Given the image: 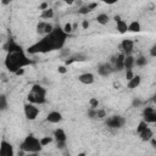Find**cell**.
<instances>
[{"label": "cell", "mask_w": 156, "mask_h": 156, "mask_svg": "<svg viewBox=\"0 0 156 156\" xmlns=\"http://www.w3.org/2000/svg\"><path fill=\"white\" fill-rule=\"evenodd\" d=\"M67 37L68 34L63 32L62 27L56 26L50 33L45 34L39 41L30 45L28 48V52L29 54H39V52L46 54L54 50H60L65 46Z\"/></svg>", "instance_id": "1"}, {"label": "cell", "mask_w": 156, "mask_h": 156, "mask_svg": "<svg viewBox=\"0 0 156 156\" xmlns=\"http://www.w3.org/2000/svg\"><path fill=\"white\" fill-rule=\"evenodd\" d=\"M4 50L6 51L4 63L6 69L11 73H16L20 68H24L26 66L33 63L32 60L27 56L23 48L17 43H15L13 40H9L4 45Z\"/></svg>", "instance_id": "2"}, {"label": "cell", "mask_w": 156, "mask_h": 156, "mask_svg": "<svg viewBox=\"0 0 156 156\" xmlns=\"http://www.w3.org/2000/svg\"><path fill=\"white\" fill-rule=\"evenodd\" d=\"M27 100L28 102H32L35 105L45 104L46 102V89L39 84H34L27 95Z\"/></svg>", "instance_id": "3"}, {"label": "cell", "mask_w": 156, "mask_h": 156, "mask_svg": "<svg viewBox=\"0 0 156 156\" xmlns=\"http://www.w3.org/2000/svg\"><path fill=\"white\" fill-rule=\"evenodd\" d=\"M22 151L28 152V154H37L39 151H41L43 145L40 144V139H38L37 136H34L33 134H29L24 138V140L21 143Z\"/></svg>", "instance_id": "4"}, {"label": "cell", "mask_w": 156, "mask_h": 156, "mask_svg": "<svg viewBox=\"0 0 156 156\" xmlns=\"http://www.w3.org/2000/svg\"><path fill=\"white\" fill-rule=\"evenodd\" d=\"M105 123H106V126H107L108 128H111V129H119V128H122V127L124 126L126 118L122 117V116H119V115H115V116L107 117L106 121H105Z\"/></svg>", "instance_id": "5"}, {"label": "cell", "mask_w": 156, "mask_h": 156, "mask_svg": "<svg viewBox=\"0 0 156 156\" xmlns=\"http://www.w3.org/2000/svg\"><path fill=\"white\" fill-rule=\"evenodd\" d=\"M23 112H24V116L28 121H34L39 115V108L35 104L26 102L23 105Z\"/></svg>", "instance_id": "6"}, {"label": "cell", "mask_w": 156, "mask_h": 156, "mask_svg": "<svg viewBox=\"0 0 156 156\" xmlns=\"http://www.w3.org/2000/svg\"><path fill=\"white\" fill-rule=\"evenodd\" d=\"M54 139L58 149H65L66 141H67V134L62 128H57L54 130Z\"/></svg>", "instance_id": "7"}, {"label": "cell", "mask_w": 156, "mask_h": 156, "mask_svg": "<svg viewBox=\"0 0 156 156\" xmlns=\"http://www.w3.org/2000/svg\"><path fill=\"white\" fill-rule=\"evenodd\" d=\"M143 119L146 123H155L156 122V110L152 106H147L143 110Z\"/></svg>", "instance_id": "8"}, {"label": "cell", "mask_w": 156, "mask_h": 156, "mask_svg": "<svg viewBox=\"0 0 156 156\" xmlns=\"http://www.w3.org/2000/svg\"><path fill=\"white\" fill-rule=\"evenodd\" d=\"M15 150L13 146L10 141L7 140H1L0 141V156H13Z\"/></svg>", "instance_id": "9"}, {"label": "cell", "mask_w": 156, "mask_h": 156, "mask_svg": "<svg viewBox=\"0 0 156 156\" xmlns=\"http://www.w3.org/2000/svg\"><path fill=\"white\" fill-rule=\"evenodd\" d=\"M115 72V68L112 66L111 62H105V63H101L99 67H98V74L101 76V77H107L110 74H112Z\"/></svg>", "instance_id": "10"}, {"label": "cell", "mask_w": 156, "mask_h": 156, "mask_svg": "<svg viewBox=\"0 0 156 156\" xmlns=\"http://www.w3.org/2000/svg\"><path fill=\"white\" fill-rule=\"evenodd\" d=\"M124 56H126V55H124L123 52H121V54H118L117 56H113V57H112L111 63H112L115 71H122V69H124V66H123Z\"/></svg>", "instance_id": "11"}, {"label": "cell", "mask_w": 156, "mask_h": 156, "mask_svg": "<svg viewBox=\"0 0 156 156\" xmlns=\"http://www.w3.org/2000/svg\"><path fill=\"white\" fill-rule=\"evenodd\" d=\"M121 49L124 55H130L134 49V41L132 39H123L121 43Z\"/></svg>", "instance_id": "12"}, {"label": "cell", "mask_w": 156, "mask_h": 156, "mask_svg": "<svg viewBox=\"0 0 156 156\" xmlns=\"http://www.w3.org/2000/svg\"><path fill=\"white\" fill-rule=\"evenodd\" d=\"M62 119H63L62 113L58 112V111H51V112H49L48 116H46V121H48L49 123H52V124L60 123Z\"/></svg>", "instance_id": "13"}, {"label": "cell", "mask_w": 156, "mask_h": 156, "mask_svg": "<svg viewBox=\"0 0 156 156\" xmlns=\"http://www.w3.org/2000/svg\"><path fill=\"white\" fill-rule=\"evenodd\" d=\"M78 80L82 83V84H85V85H89V84H93L94 80H95V77L93 73L90 72H85V73H82L78 76Z\"/></svg>", "instance_id": "14"}, {"label": "cell", "mask_w": 156, "mask_h": 156, "mask_svg": "<svg viewBox=\"0 0 156 156\" xmlns=\"http://www.w3.org/2000/svg\"><path fill=\"white\" fill-rule=\"evenodd\" d=\"M115 21H116V24H117V30L121 33V34H124L126 32H128V24L126 21H123L119 16H115Z\"/></svg>", "instance_id": "15"}, {"label": "cell", "mask_w": 156, "mask_h": 156, "mask_svg": "<svg viewBox=\"0 0 156 156\" xmlns=\"http://www.w3.org/2000/svg\"><path fill=\"white\" fill-rule=\"evenodd\" d=\"M140 83H141V77H140L139 74H134V76L128 80L127 88H128V89H135V88H138V87L140 85Z\"/></svg>", "instance_id": "16"}, {"label": "cell", "mask_w": 156, "mask_h": 156, "mask_svg": "<svg viewBox=\"0 0 156 156\" xmlns=\"http://www.w3.org/2000/svg\"><path fill=\"white\" fill-rule=\"evenodd\" d=\"M139 136H140V139L143 140V141H149L152 136H154V132L151 130V128H146V129H144L143 132H140L139 133Z\"/></svg>", "instance_id": "17"}, {"label": "cell", "mask_w": 156, "mask_h": 156, "mask_svg": "<svg viewBox=\"0 0 156 156\" xmlns=\"http://www.w3.org/2000/svg\"><path fill=\"white\" fill-rule=\"evenodd\" d=\"M134 57L132 55H126L124 56V62H123V66H124V69H133V67L135 66L134 65Z\"/></svg>", "instance_id": "18"}, {"label": "cell", "mask_w": 156, "mask_h": 156, "mask_svg": "<svg viewBox=\"0 0 156 156\" xmlns=\"http://www.w3.org/2000/svg\"><path fill=\"white\" fill-rule=\"evenodd\" d=\"M108 21H110V17H108L107 13H99V15L96 16V22H98L99 24H101V26L107 24Z\"/></svg>", "instance_id": "19"}, {"label": "cell", "mask_w": 156, "mask_h": 156, "mask_svg": "<svg viewBox=\"0 0 156 156\" xmlns=\"http://www.w3.org/2000/svg\"><path fill=\"white\" fill-rule=\"evenodd\" d=\"M128 32H133V33L140 32V23L138 21H132L128 24Z\"/></svg>", "instance_id": "20"}, {"label": "cell", "mask_w": 156, "mask_h": 156, "mask_svg": "<svg viewBox=\"0 0 156 156\" xmlns=\"http://www.w3.org/2000/svg\"><path fill=\"white\" fill-rule=\"evenodd\" d=\"M40 17H41V18H44V20H50V18H52V17H54V10H52V9H50V7H48V9L43 10V11H41Z\"/></svg>", "instance_id": "21"}, {"label": "cell", "mask_w": 156, "mask_h": 156, "mask_svg": "<svg viewBox=\"0 0 156 156\" xmlns=\"http://www.w3.org/2000/svg\"><path fill=\"white\" fill-rule=\"evenodd\" d=\"M7 106H9V101H7L6 95L0 94V112L7 110Z\"/></svg>", "instance_id": "22"}, {"label": "cell", "mask_w": 156, "mask_h": 156, "mask_svg": "<svg viewBox=\"0 0 156 156\" xmlns=\"http://www.w3.org/2000/svg\"><path fill=\"white\" fill-rule=\"evenodd\" d=\"M134 65H136L139 67H143V66L147 65V58L145 56H139V57H136L134 60Z\"/></svg>", "instance_id": "23"}, {"label": "cell", "mask_w": 156, "mask_h": 156, "mask_svg": "<svg viewBox=\"0 0 156 156\" xmlns=\"http://www.w3.org/2000/svg\"><path fill=\"white\" fill-rule=\"evenodd\" d=\"M147 127H149V123H146L144 119H143V121H140V122H139V124H138V127H136V133L139 134L140 132H143V130H144V129H146Z\"/></svg>", "instance_id": "24"}, {"label": "cell", "mask_w": 156, "mask_h": 156, "mask_svg": "<svg viewBox=\"0 0 156 156\" xmlns=\"http://www.w3.org/2000/svg\"><path fill=\"white\" fill-rule=\"evenodd\" d=\"M45 24H46V22H39L38 24H37V33L38 34H44V30H45Z\"/></svg>", "instance_id": "25"}, {"label": "cell", "mask_w": 156, "mask_h": 156, "mask_svg": "<svg viewBox=\"0 0 156 156\" xmlns=\"http://www.w3.org/2000/svg\"><path fill=\"white\" fill-rule=\"evenodd\" d=\"M106 117V112H105V110H102V108H96V118L95 119H104Z\"/></svg>", "instance_id": "26"}, {"label": "cell", "mask_w": 156, "mask_h": 156, "mask_svg": "<svg viewBox=\"0 0 156 156\" xmlns=\"http://www.w3.org/2000/svg\"><path fill=\"white\" fill-rule=\"evenodd\" d=\"M52 140H54V138H52V136H44V138H41V139H40V144H41L43 146H46V145L51 144V143H52Z\"/></svg>", "instance_id": "27"}, {"label": "cell", "mask_w": 156, "mask_h": 156, "mask_svg": "<svg viewBox=\"0 0 156 156\" xmlns=\"http://www.w3.org/2000/svg\"><path fill=\"white\" fill-rule=\"evenodd\" d=\"M89 105H90V107L96 108V107H99V100H98L96 98H90V100H89Z\"/></svg>", "instance_id": "28"}, {"label": "cell", "mask_w": 156, "mask_h": 156, "mask_svg": "<svg viewBox=\"0 0 156 156\" xmlns=\"http://www.w3.org/2000/svg\"><path fill=\"white\" fill-rule=\"evenodd\" d=\"M62 29H63V32H65V33L69 34V33H72V30H73V27H72V24H71V23H66V24L62 27Z\"/></svg>", "instance_id": "29"}, {"label": "cell", "mask_w": 156, "mask_h": 156, "mask_svg": "<svg viewBox=\"0 0 156 156\" xmlns=\"http://www.w3.org/2000/svg\"><path fill=\"white\" fill-rule=\"evenodd\" d=\"M132 105H133L134 107H139V106H141V105H143V101H141L139 98H134V99H133Z\"/></svg>", "instance_id": "30"}, {"label": "cell", "mask_w": 156, "mask_h": 156, "mask_svg": "<svg viewBox=\"0 0 156 156\" xmlns=\"http://www.w3.org/2000/svg\"><path fill=\"white\" fill-rule=\"evenodd\" d=\"M52 29H54V26H52L51 23H48V22H46V24H45V30H44V35L48 34V33H50Z\"/></svg>", "instance_id": "31"}, {"label": "cell", "mask_w": 156, "mask_h": 156, "mask_svg": "<svg viewBox=\"0 0 156 156\" xmlns=\"http://www.w3.org/2000/svg\"><path fill=\"white\" fill-rule=\"evenodd\" d=\"M60 55L63 56V57H68V55H69V49H66V48L60 49Z\"/></svg>", "instance_id": "32"}, {"label": "cell", "mask_w": 156, "mask_h": 156, "mask_svg": "<svg viewBox=\"0 0 156 156\" xmlns=\"http://www.w3.org/2000/svg\"><path fill=\"white\" fill-rule=\"evenodd\" d=\"M90 11H89V9H88V6H82L79 10H78V13H80V15H87V13H89Z\"/></svg>", "instance_id": "33"}, {"label": "cell", "mask_w": 156, "mask_h": 156, "mask_svg": "<svg viewBox=\"0 0 156 156\" xmlns=\"http://www.w3.org/2000/svg\"><path fill=\"white\" fill-rule=\"evenodd\" d=\"M133 76H134L133 69H126V78H127V80H129V79H130Z\"/></svg>", "instance_id": "34"}, {"label": "cell", "mask_w": 156, "mask_h": 156, "mask_svg": "<svg viewBox=\"0 0 156 156\" xmlns=\"http://www.w3.org/2000/svg\"><path fill=\"white\" fill-rule=\"evenodd\" d=\"M150 56L151 57H156V45L154 44L152 46H151V49H150Z\"/></svg>", "instance_id": "35"}, {"label": "cell", "mask_w": 156, "mask_h": 156, "mask_svg": "<svg viewBox=\"0 0 156 156\" xmlns=\"http://www.w3.org/2000/svg\"><path fill=\"white\" fill-rule=\"evenodd\" d=\"M57 72H58V73H61V74H65V73L67 72L66 66H58V67H57Z\"/></svg>", "instance_id": "36"}, {"label": "cell", "mask_w": 156, "mask_h": 156, "mask_svg": "<svg viewBox=\"0 0 156 156\" xmlns=\"http://www.w3.org/2000/svg\"><path fill=\"white\" fill-rule=\"evenodd\" d=\"M87 6H88L89 11H93V10H94V9H95V7L98 6V2H90V4H88Z\"/></svg>", "instance_id": "37"}, {"label": "cell", "mask_w": 156, "mask_h": 156, "mask_svg": "<svg viewBox=\"0 0 156 156\" xmlns=\"http://www.w3.org/2000/svg\"><path fill=\"white\" fill-rule=\"evenodd\" d=\"M48 7H49V4H48L46 1H45V2H41V4L39 5V10H41V11L45 10V9H48Z\"/></svg>", "instance_id": "38"}, {"label": "cell", "mask_w": 156, "mask_h": 156, "mask_svg": "<svg viewBox=\"0 0 156 156\" xmlns=\"http://www.w3.org/2000/svg\"><path fill=\"white\" fill-rule=\"evenodd\" d=\"M100 1H102V2H105L107 5H112V4H116L118 0H100Z\"/></svg>", "instance_id": "39"}, {"label": "cell", "mask_w": 156, "mask_h": 156, "mask_svg": "<svg viewBox=\"0 0 156 156\" xmlns=\"http://www.w3.org/2000/svg\"><path fill=\"white\" fill-rule=\"evenodd\" d=\"M82 27H83L84 29H87V28L89 27V22H88L87 20H84V21H83V23H82Z\"/></svg>", "instance_id": "40"}, {"label": "cell", "mask_w": 156, "mask_h": 156, "mask_svg": "<svg viewBox=\"0 0 156 156\" xmlns=\"http://www.w3.org/2000/svg\"><path fill=\"white\" fill-rule=\"evenodd\" d=\"M150 143H151V145H152V147H156V140H155V136H152L150 140H149Z\"/></svg>", "instance_id": "41"}, {"label": "cell", "mask_w": 156, "mask_h": 156, "mask_svg": "<svg viewBox=\"0 0 156 156\" xmlns=\"http://www.w3.org/2000/svg\"><path fill=\"white\" fill-rule=\"evenodd\" d=\"M23 73H24V68H20L15 74H16V76H21V74H23Z\"/></svg>", "instance_id": "42"}, {"label": "cell", "mask_w": 156, "mask_h": 156, "mask_svg": "<svg viewBox=\"0 0 156 156\" xmlns=\"http://www.w3.org/2000/svg\"><path fill=\"white\" fill-rule=\"evenodd\" d=\"M10 2H11V0H1V4H2L4 6H6V5H10Z\"/></svg>", "instance_id": "43"}, {"label": "cell", "mask_w": 156, "mask_h": 156, "mask_svg": "<svg viewBox=\"0 0 156 156\" xmlns=\"http://www.w3.org/2000/svg\"><path fill=\"white\" fill-rule=\"evenodd\" d=\"M63 2H66V4H68V5H72V4L74 2V0H63Z\"/></svg>", "instance_id": "44"}]
</instances>
